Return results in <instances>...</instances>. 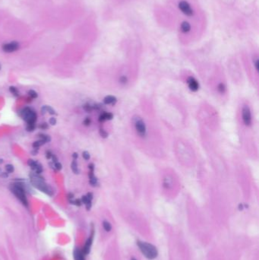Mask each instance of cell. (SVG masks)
<instances>
[{"label":"cell","instance_id":"6da1fadb","mask_svg":"<svg viewBox=\"0 0 259 260\" xmlns=\"http://www.w3.org/2000/svg\"><path fill=\"white\" fill-rule=\"evenodd\" d=\"M29 180H30V183L31 186L40 190L42 193H45L49 196H53L54 195L53 188L48 183H47L44 178L40 174H37L34 171L30 172L29 173Z\"/></svg>","mask_w":259,"mask_h":260},{"label":"cell","instance_id":"7a4b0ae2","mask_svg":"<svg viewBox=\"0 0 259 260\" xmlns=\"http://www.w3.org/2000/svg\"><path fill=\"white\" fill-rule=\"evenodd\" d=\"M9 189L11 193H13V195L22 203L23 206H25L26 208H28L29 204L27 196H26V192L24 191L19 182L14 181V183L10 185Z\"/></svg>","mask_w":259,"mask_h":260},{"label":"cell","instance_id":"3957f363","mask_svg":"<svg viewBox=\"0 0 259 260\" xmlns=\"http://www.w3.org/2000/svg\"><path fill=\"white\" fill-rule=\"evenodd\" d=\"M137 245L139 247L140 250L148 259H154L158 255L157 248L152 244L141 241H137Z\"/></svg>","mask_w":259,"mask_h":260},{"label":"cell","instance_id":"277c9868","mask_svg":"<svg viewBox=\"0 0 259 260\" xmlns=\"http://www.w3.org/2000/svg\"><path fill=\"white\" fill-rule=\"evenodd\" d=\"M18 116L27 122V124H35L37 121V115L32 108L26 107L18 111Z\"/></svg>","mask_w":259,"mask_h":260},{"label":"cell","instance_id":"5b68a950","mask_svg":"<svg viewBox=\"0 0 259 260\" xmlns=\"http://www.w3.org/2000/svg\"><path fill=\"white\" fill-rule=\"evenodd\" d=\"M133 125L136 133L141 138H144L147 134V128L145 122L141 118L135 117L133 120Z\"/></svg>","mask_w":259,"mask_h":260},{"label":"cell","instance_id":"8992f818","mask_svg":"<svg viewBox=\"0 0 259 260\" xmlns=\"http://www.w3.org/2000/svg\"><path fill=\"white\" fill-rule=\"evenodd\" d=\"M178 8L182 14L187 17H193L195 15V11L193 6L187 0H180L178 2Z\"/></svg>","mask_w":259,"mask_h":260},{"label":"cell","instance_id":"52a82bcc","mask_svg":"<svg viewBox=\"0 0 259 260\" xmlns=\"http://www.w3.org/2000/svg\"><path fill=\"white\" fill-rule=\"evenodd\" d=\"M242 119L245 126H250L252 122L251 111L248 105H244L242 109Z\"/></svg>","mask_w":259,"mask_h":260},{"label":"cell","instance_id":"ba28073f","mask_svg":"<svg viewBox=\"0 0 259 260\" xmlns=\"http://www.w3.org/2000/svg\"><path fill=\"white\" fill-rule=\"evenodd\" d=\"M20 44L18 41H11L9 43H5L2 44V50L7 53H14L19 49Z\"/></svg>","mask_w":259,"mask_h":260},{"label":"cell","instance_id":"9c48e42d","mask_svg":"<svg viewBox=\"0 0 259 260\" xmlns=\"http://www.w3.org/2000/svg\"><path fill=\"white\" fill-rule=\"evenodd\" d=\"M27 165L30 167V169H31L34 173H37V174H40L41 173H43V167H42V165L38 161H35V160L29 159L28 161H27Z\"/></svg>","mask_w":259,"mask_h":260},{"label":"cell","instance_id":"30bf717a","mask_svg":"<svg viewBox=\"0 0 259 260\" xmlns=\"http://www.w3.org/2000/svg\"><path fill=\"white\" fill-rule=\"evenodd\" d=\"M187 84L189 86V88L192 91L196 92L199 91V82L193 77V76H189L187 79Z\"/></svg>","mask_w":259,"mask_h":260},{"label":"cell","instance_id":"8fae6325","mask_svg":"<svg viewBox=\"0 0 259 260\" xmlns=\"http://www.w3.org/2000/svg\"><path fill=\"white\" fill-rule=\"evenodd\" d=\"M93 193H88V194L83 196L81 199L82 202V204H85L86 206L87 210H90L92 206V199H93Z\"/></svg>","mask_w":259,"mask_h":260},{"label":"cell","instance_id":"7c38bea8","mask_svg":"<svg viewBox=\"0 0 259 260\" xmlns=\"http://www.w3.org/2000/svg\"><path fill=\"white\" fill-rule=\"evenodd\" d=\"M179 29H180L181 32L183 33V34H188V33L191 32V31H192L191 23H189L187 21H183L182 22L180 23Z\"/></svg>","mask_w":259,"mask_h":260},{"label":"cell","instance_id":"4fadbf2b","mask_svg":"<svg viewBox=\"0 0 259 260\" xmlns=\"http://www.w3.org/2000/svg\"><path fill=\"white\" fill-rule=\"evenodd\" d=\"M92 242H93V235H91V236L87 240V241L85 242V246H84L83 249H82V252H83V253L85 254V255H88V254L90 252V251H91V245H92Z\"/></svg>","mask_w":259,"mask_h":260},{"label":"cell","instance_id":"5bb4252c","mask_svg":"<svg viewBox=\"0 0 259 260\" xmlns=\"http://www.w3.org/2000/svg\"><path fill=\"white\" fill-rule=\"evenodd\" d=\"M113 118V115L111 113L104 112L101 113L99 116V121L100 122H104L106 120H111Z\"/></svg>","mask_w":259,"mask_h":260},{"label":"cell","instance_id":"9a60e30c","mask_svg":"<svg viewBox=\"0 0 259 260\" xmlns=\"http://www.w3.org/2000/svg\"><path fill=\"white\" fill-rule=\"evenodd\" d=\"M116 98L112 96V95H108V96L105 97L103 99V103L106 105H114L116 103Z\"/></svg>","mask_w":259,"mask_h":260},{"label":"cell","instance_id":"2e32d148","mask_svg":"<svg viewBox=\"0 0 259 260\" xmlns=\"http://www.w3.org/2000/svg\"><path fill=\"white\" fill-rule=\"evenodd\" d=\"M94 171H89L88 173V177H89V183L92 186H96L98 184V180L96 177H95Z\"/></svg>","mask_w":259,"mask_h":260},{"label":"cell","instance_id":"e0dca14e","mask_svg":"<svg viewBox=\"0 0 259 260\" xmlns=\"http://www.w3.org/2000/svg\"><path fill=\"white\" fill-rule=\"evenodd\" d=\"M74 258L75 260H85V254L83 253L82 250H81L80 249H76L74 251Z\"/></svg>","mask_w":259,"mask_h":260},{"label":"cell","instance_id":"ac0fdd59","mask_svg":"<svg viewBox=\"0 0 259 260\" xmlns=\"http://www.w3.org/2000/svg\"><path fill=\"white\" fill-rule=\"evenodd\" d=\"M71 169H72V172H73L75 174H79L80 173V170L79 169V164L76 160H73L72 162L71 163Z\"/></svg>","mask_w":259,"mask_h":260},{"label":"cell","instance_id":"d6986e66","mask_svg":"<svg viewBox=\"0 0 259 260\" xmlns=\"http://www.w3.org/2000/svg\"><path fill=\"white\" fill-rule=\"evenodd\" d=\"M38 137L40 140H43V141H45V143L50 142V141H51V137H50V135H47V134L39 133Z\"/></svg>","mask_w":259,"mask_h":260},{"label":"cell","instance_id":"ffe728a7","mask_svg":"<svg viewBox=\"0 0 259 260\" xmlns=\"http://www.w3.org/2000/svg\"><path fill=\"white\" fill-rule=\"evenodd\" d=\"M9 91H10V93H11V94L13 95V96L15 97V98H18V97L20 96L19 91H18V88H17L16 87L10 86L9 87Z\"/></svg>","mask_w":259,"mask_h":260},{"label":"cell","instance_id":"44dd1931","mask_svg":"<svg viewBox=\"0 0 259 260\" xmlns=\"http://www.w3.org/2000/svg\"><path fill=\"white\" fill-rule=\"evenodd\" d=\"M46 144V143H45V141H43V140L39 139V140H37V141H34V142H33L32 147H33V148H34V149H39V148H40V147H41L42 145H43V144Z\"/></svg>","mask_w":259,"mask_h":260},{"label":"cell","instance_id":"7402d4cb","mask_svg":"<svg viewBox=\"0 0 259 260\" xmlns=\"http://www.w3.org/2000/svg\"><path fill=\"white\" fill-rule=\"evenodd\" d=\"M226 91H227V88H226V85H224L223 82H220V83H219L217 85V91L219 92L220 94H224L226 92Z\"/></svg>","mask_w":259,"mask_h":260},{"label":"cell","instance_id":"603a6c76","mask_svg":"<svg viewBox=\"0 0 259 260\" xmlns=\"http://www.w3.org/2000/svg\"><path fill=\"white\" fill-rule=\"evenodd\" d=\"M83 110L87 113H91V111L94 110L93 105L89 103H86L83 105Z\"/></svg>","mask_w":259,"mask_h":260},{"label":"cell","instance_id":"cb8c5ba5","mask_svg":"<svg viewBox=\"0 0 259 260\" xmlns=\"http://www.w3.org/2000/svg\"><path fill=\"white\" fill-rule=\"evenodd\" d=\"M103 229L105 230L106 232H109V231L112 230V226H111L110 223L108 222L107 221H104L103 222Z\"/></svg>","mask_w":259,"mask_h":260},{"label":"cell","instance_id":"d4e9b609","mask_svg":"<svg viewBox=\"0 0 259 260\" xmlns=\"http://www.w3.org/2000/svg\"><path fill=\"white\" fill-rule=\"evenodd\" d=\"M28 96L30 97L31 99H36V98L38 97V94L37 91H35L34 90H29L28 91Z\"/></svg>","mask_w":259,"mask_h":260},{"label":"cell","instance_id":"484cf974","mask_svg":"<svg viewBox=\"0 0 259 260\" xmlns=\"http://www.w3.org/2000/svg\"><path fill=\"white\" fill-rule=\"evenodd\" d=\"M5 170H6V172L8 173H13V172H14V166L12 165V164H6V165H5Z\"/></svg>","mask_w":259,"mask_h":260},{"label":"cell","instance_id":"4316f807","mask_svg":"<svg viewBox=\"0 0 259 260\" xmlns=\"http://www.w3.org/2000/svg\"><path fill=\"white\" fill-rule=\"evenodd\" d=\"M36 128V125L35 124H27V126H26V130L27 132H34Z\"/></svg>","mask_w":259,"mask_h":260},{"label":"cell","instance_id":"83f0119b","mask_svg":"<svg viewBox=\"0 0 259 260\" xmlns=\"http://www.w3.org/2000/svg\"><path fill=\"white\" fill-rule=\"evenodd\" d=\"M47 112L49 113L50 115H56V110L52 107L48 106V105H47Z\"/></svg>","mask_w":259,"mask_h":260},{"label":"cell","instance_id":"f1b7e54d","mask_svg":"<svg viewBox=\"0 0 259 260\" xmlns=\"http://www.w3.org/2000/svg\"><path fill=\"white\" fill-rule=\"evenodd\" d=\"M38 128H40V129L42 130H46V129H48L49 128V125L47 122H42V123H40V125H38Z\"/></svg>","mask_w":259,"mask_h":260},{"label":"cell","instance_id":"f546056e","mask_svg":"<svg viewBox=\"0 0 259 260\" xmlns=\"http://www.w3.org/2000/svg\"><path fill=\"white\" fill-rule=\"evenodd\" d=\"M82 157H83V158L85 159V161H88V160H90V158H91L90 153L87 151H83V153H82Z\"/></svg>","mask_w":259,"mask_h":260},{"label":"cell","instance_id":"4dcf8cb0","mask_svg":"<svg viewBox=\"0 0 259 260\" xmlns=\"http://www.w3.org/2000/svg\"><path fill=\"white\" fill-rule=\"evenodd\" d=\"M54 167L55 169H56V170L59 171V170H61L62 169H63V165H62V164H61L60 162L57 161V162L54 163Z\"/></svg>","mask_w":259,"mask_h":260},{"label":"cell","instance_id":"1f68e13d","mask_svg":"<svg viewBox=\"0 0 259 260\" xmlns=\"http://www.w3.org/2000/svg\"><path fill=\"white\" fill-rule=\"evenodd\" d=\"M100 135H101V137H102V138H107V136H108V133L106 132L103 128H100Z\"/></svg>","mask_w":259,"mask_h":260},{"label":"cell","instance_id":"d6a6232c","mask_svg":"<svg viewBox=\"0 0 259 260\" xmlns=\"http://www.w3.org/2000/svg\"><path fill=\"white\" fill-rule=\"evenodd\" d=\"M91 119H90V117H86L85 119H84L83 124L85 125H86V126L90 125H91Z\"/></svg>","mask_w":259,"mask_h":260},{"label":"cell","instance_id":"836d02e7","mask_svg":"<svg viewBox=\"0 0 259 260\" xmlns=\"http://www.w3.org/2000/svg\"><path fill=\"white\" fill-rule=\"evenodd\" d=\"M0 177L1 178H8V173H7V172H3L1 170V169H0Z\"/></svg>","mask_w":259,"mask_h":260},{"label":"cell","instance_id":"e575fe53","mask_svg":"<svg viewBox=\"0 0 259 260\" xmlns=\"http://www.w3.org/2000/svg\"><path fill=\"white\" fill-rule=\"evenodd\" d=\"M74 205L77 206H81L82 205V202L80 199H76L74 200Z\"/></svg>","mask_w":259,"mask_h":260},{"label":"cell","instance_id":"d590c367","mask_svg":"<svg viewBox=\"0 0 259 260\" xmlns=\"http://www.w3.org/2000/svg\"><path fill=\"white\" fill-rule=\"evenodd\" d=\"M53 153H52V151H46V158L47 159V160H51L52 158V156H53Z\"/></svg>","mask_w":259,"mask_h":260},{"label":"cell","instance_id":"8d00e7d4","mask_svg":"<svg viewBox=\"0 0 259 260\" xmlns=\"http://www.w3.org/2000/svg\"><path fill=\"white\" fill-rule=\"evenodd\" d=\"M49 122H50V124L51 125H55L56 124V122H57V120H56V119L55 117H51L50 119V120H49Z\"/></svg>","mask_w":259,"mask_h":260},{"label":"cell","instance_id":"74e56055","mask_svg":"<svg viewBox=\"0 0 259 260\" xmlns=\"http://www.w3.org/2000/svg\"><path fill=\"white\" fill-rule=\"evenodd\" d=\"M47 113V105H44L41 107V113L42 115H45Z\"/></svg>","mask_w":259,"mask_h":260},{"label":"cell","instance_id":"f35d334b","mask_svg":"<svg viewBox=\"0 0 259 260\" xmlns=\"http://www.w3.org/2000/svg\"><path fill=\"white\" fill-rule=\"evenodd\" d=\"M74 197H75V196H74L73 193H69L67 194V198H68V200L70 201L72 200V199H74Z\"/></svg>","mask_w":259,"mask_h":260},{"label":"cell","instance_id":"ab89813d","mask_svg":"<svg viewBox=\"0 0 259 260\" xmlns=\"http://www.w3.org/2000/svg\"><path fill=\"white\" fill-rule=\"evenodd\" d=\"M88 168H89L90 171H94V168H95V166L94 164H90L89 165H88Z\"/></svg>","mask_w":259,"mask_h":260},{"label":"cell","instance_id":"60d3db41","mask_svg":"<svg viewBox=\"0 0 259 260\" xmlns=\"http://www.w3.org/2000/svg\"><path fill=\"white\" fill-rule=\"evenodd\" d=\"M52 161H53V163H56L58 161V157L57 156H56L55 154H53V156H52V158H51Z\"/></svg>","mask_w":259,"mask_h":260},{"label":"cell","instance_id":"b9f144b4","mask_svg":"<svg viewBox=\"0 0 259 260\" xmlns=\"http://www.w3.org/2000/svg\"><path fill=\"white\" fill-rule=\"evenodd\" d=\"M48 164H49V166H50V167L52 169V170H54V171H56V169H55V167H54V163H53V161H50V162H49Z\"/></svg>","mask_w":259,"mask_h":260},{"label":"cell","instance_id":"7bdbcfd3","mask_svg":"<svg viewBox=\"0 0 259 260\" xmlns=\"http://www.w3.org/2000/svg\"><path fill=\"white\" fill-rule=\"evenodd\" d=\"M72 158H73V160H76V159L79 157V154H78L77 152H74L73 154H72Z\"/></svg>","mask_w":259,"mask_h":260},{"label":"cell","instance_id":"ee69618b","mask_svg":"<svg viewBox=\"0 0 259 260\" xmlns=\"http://www.w3.org/2000/svg\"><path fill=\"white\" fill-rule=\"evenodd\" d=\"M30 153H31V154H33V155H37V154H38V149L32 150V151H30Z\"/></svg>","mask_w":259,"mask_h":260},{"label":"cell","instance_id":"f6af8a7d","mask_svg":"<svg viewBox=\"0 0 259 260\" xmlns=\"http://www.w3.org/2000/svg\"><path fill=\"white\" fill-rule=\"evenodd\" d=\"M3 161H3V159H2V158L0 159V164H2V163H3Z\"/></svg>","mask_w":259,"mask_h":260},{"label":"cell","instance_id":"bcb514c9","mask_svg":"<svg viewBox=\"0 0 259 260\" xmlns=\"http://www.w3.org/2000/svg\"><path fill=\"white\" fill-rule=\"evenodd\" d=\"M131 260H137V259H136V258H131Z\"/></svg>","mask_w":259,"mask_h":260},{"label":"cell","instance_id":"7dc6e473","mask_svg":"<svg viewBox=\"0 0 259 260\" xmlns=\"http://www.w3.org/2000/svg\"><path fill=\"white\" fill-rule=\"evenodd\" d=\"M0 69H1V65H0Z\"/></svg>","mask_w":259,"mask_h":260}]
</instances>
